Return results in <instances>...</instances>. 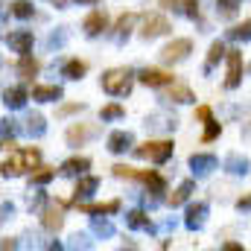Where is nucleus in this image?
I'll use <instances>...</instances> for the list:
<instances>
[{"instance_id": "nucleus-35", "label": "nucleus", "mask_w": 251, "mask_h": 251, "mask_svg": "<svg viewBox=\"0 0 251 251\" xmlns=\"http://www.w3.org/2000/svg\"><path fill=\"white\" fill-rule=\"evenodd\" d=\"M123 114H126V108L120 102H108V105H102V111H100L102 120H120Z\"/></svg>"}, {"instance_id": "nucleus-38", "label": "nucleus", "mask_w": 251, "mask_h": 251, "mask_svg": "<svg viewBox=\"0 0 251 251\" xmlns=\"http://www.w3.org/2000/svg\"><path fill=\"white\" fill-rule=\"evenodd\" d=\"M64 38H67V32H64V26H62L59 32H53V35L47 38V44H50V47H62V44H64Z\"/></svg>"}, {"instance_id": "nucleus-28", "label": "nucleus", "mask_w": 251, "mask_h": 251, "mask_svg": "<svg viewBox=\"0 0 251 251\" xmlns=\"http://www.w3.org/2000/svg\"><path fill=\"white\" fill-rule=\"evenodd\" d=\"M126 225H128V228H140V231H152V222H149V216H146L143 210L126 213Z\"/></svg>"}, {"instance_id": "nucleus-18", "label": "nucleus", "mask_w": 251, "mask_h": 251, "mask_svg": "<svg viewBox=\"0 0 251 251\" xmlns=\"http://www.w3.org/2000/svg\"><path fill=\"white\" fill-rule=\"evenodd\" d=\"M76 204H79V201H76ZM79 210L88 213V216H97V213L105 216V213H117V210H120V201L111 199V201H97V204H79Z\"/></svg>"}, {"instance_id": "nucleus-44", "label": "nucleus", "mask_w": 251, "mask_h": 251, "mask_svg": "<svg viewBox=\"0 0 251 251\" xmlns=\"http://www.w3.org/2000/svg\"><path fill=\"white\" fill-rule=\"evenodd\" d=\"M222 249H225V251H243V246H240V243H225Z\"/></svg>"}, {"instance_id": "nucleus-13", "label": "nucleus", "mask_w": 251, "mask_h": 251, "mask_svg": "<svg viewBox=\"0 0 251 251\" xmlns=\"http://www.w3.org/2000/svg\"><path fill=\"white\" fill-rule=\"evenodd\" d=\"M204 219H207V201H196V204H190L187 207L184 225H187L190 231H199V228L204 225Z\"/></svg>"}, {"instance_id": "nucleus-5", "label": "nucleus", "mask_w": 251, "mask_h": 251, "mask_svg": "<svg viewBox=\"0 0 251 251\" xmlns=\"http://www.w3.org/2000/svg\"><path fill=\"white\" fill-rule=\"evenodd\" d=\"M190 53H193V41H190V38H176V41H170V44L161 50V59L170 62V64H176V62H184Z\"/></svg>"}, {"instance_id": "nucleus-15", "label": "nucleus", "mask_w": 251, "mask_h": 251, "mask_svg": "<svg viewBox=\"0 0 251 251\" xmlns=\"http://www.w3.org/2000/svg\"><path fill=\"white\" fill-rule=\"evenodd\" d=\"M131 146H134V137H131V131H123V128H117V131H111V134H108V152L120 155V152L131 149Z\"/></svg>"}, {"instance_id": "nucleus-39", "label": "nucleus", "mask_w": 251, "mask_h": 251, "mask_svg": "<svg viewBox=\"0 0 251 251\" xmlns=\"http://www.w3.org/2000/svg\"><path fill=\"white\" fill-rule=\"evenodd\" d=\"M82 108H85V102H70V105H62V108H59V114L67 117V114H76V111H82Z\"/></svg>"}, {"instance_id": "nucleus-22", "label": "nucleus", "mask_w": 251, "mask_h": 251, "mask_svg": "<svg viewBox=\"0 0 251 251\" xmlns=\"http://www.w3.org/2000/svg\"><path fill=\"white\" fill-rule=\"evenodd\" d=\"M134 21H137V15H134V12L120 15V21H117V26H114V38H117V41H126V38H128V32L134 29Z\"/></svg>"}, {"instance_id": "nucleus-36", "label": "nucleus", "mask_w": 251, "mask_h": 251, "mask_svg": "<svg viewBox=\"0 0 251 251\" xmlns=\"http://www.w3.org/2000/svg\"><path fill=\"white\" fill-rule=\"evenodd\" d=\"M219 134H222V123L207 120V123H204V134H201V140H204V143H210V140H216Z\"/></svg>"}, {"instance_id": "nucleus-19", "label": "nucleus", "mask_w": 251, "mask_h": 251, "mask_svg": "<svg viewBox=\"0 0 251 251\" xmlns=\"http://www.w3.org/2000/svg\"><path fill=\"white\" fill-rule=\"evenodd\" d=\"M164 9H181L187 18H199V0H161Z\"/></svg>"}, {"instance_id": "nucleus-33", "label": "nucleus", "mask_w": 251, "mask_h": 251, "mask_svg": "<svg viewBox=\"0 0 251 251\" xmlns=\"http://www.w3.org/2000/svg\"><path fill=\"white\" fill-rule=\"evenodd\" d=\"M228 38H234V41H249L251 38V21H243V24L231 26V29H228Z\"/></svg>"}, {"instance_id": "nucleus-16", "label": "nucleus", "mask_w": 251, "mask_h": 251, "mask_svg": "<svg viewBox=\"0 0 251 251\" xmlns=\"http://www.w3.org/2000/svg\"><path fill=\"white\" fill-rule=\"evenodd\" d=\"M100 187V178L97 176H88V173H82L79 176V181H76V190H73V196L76 199H88V196H94Z\"/></svg>"}, {"instance_id": "nucleus-34", "label": "nucleus", "mask_w": 251, "mask_h": 251, "mask_svg": "<svg viewBox=\"0 0 251 251\" xmlns=\"http://www.w3.org/2000/svg\"><path fill=\"white\" fill-rule=\"evenodd\" d=\"M53 178H56V170H50V167H38V170L32 173V178H29V181L41 187V184H50Z\"/></svg>"}, {"instance_id": "nucleus-23", "label": "nucleus", "mask_w": 251, "mask_h": 251, "mask_svg": "<svg viewBox=\"0 0 251 251\" xmlns=\"http://www.w3.org/2000/svg\"><path fill=\"white\" fill-rule=\"evenodd\" d=\"M88 167H91L88 158H79V155H76V158H67L62 164V176H82Z\"/></svg>"}, {"instance_id": "nucleus-43", "label": "nucleus", "mask_w": 251, "mask_h": 251, "mask_svg": "<svg viewBox=\"0 0 251 251\" xmlns=\"http://www.w3.org/2000/svg\"><path fill=\"white\" fill-rule=\"evenodd\" d=\"M237 207H240V210H243V207H251V196H240V199H237Z\"/></svg>"}, {"instance_id": "nucleus-45", "label": "nucleus", "mask_w": 251, "mask_h": 251, "mask_svg": "<svg viewBox=\"0 0 251 251\" xmlns=\"http://www.w3.org/2000/svg\"><path fill=\"white\" fill-rule=\"evenodd\" d=\"M76 3H85V6H94V3H100V0H76Z\"/></svg>"}, {"instance_id": "nucleus-9", "label": "nucleus", "mask_w": 251, "mask_h": 251, "mask_svg": "<svg viewBox=\"0 0 251 251\" xmlns=\"http://www.w3.org/2000/svg\"><path fill=\"white\" fill-rule=\"evenodd\" d=\"M216 167H219V158L210 155V152H193V155H190V170H193L196 176H207V173H213Z\"/></svg>"}, {"instance_id": "nucleus-42", "label": "nucleus", "mask_w": 251, "mask_h": 251, "mask_svg": "<svg viewBox=\"0 0 251 251\" xmlns=\"http://www.w3.org/2000/svg\"><path fill=\"white\" fill-rule=\"evenodd\" d=\"M44 201H47V196H44V193H38V196H35V199L29 201V207H41Z\"/></svg>"}, {"instance_id": "nucleus-12", "label": "nucleus", "mask_w": 251, "mask_h": 251, "mask_svg": "<svg viewBox=\"0 0 251 251\" xmlns=\"http://www.w3.org/2000/svg\"><path fill=\"white\" fill-rule=\"evenodd\" d=\"M97 134V126H91V123H76V126H70L67 128V143L70 146H82L85 140H91Z\"/></svg>"}, {"instance_id": "nucleus-1", "label": "nucleus", "mask_w": 251, "mask_h": 251, "mask_svg": "<svg viewBox=\"0 0 251 251\" xmlns=\"http://www.w3.org/2000/svg\"><path fill=\"white\" fill-rule=\"evenodd\" d=\"M38 161H41V152L35 149V146H29V149H12V155L0 164V176H24L26 170H32V167H38Z\"/></svg>"}, {"instance_id": "nucleus-46", "label": "nucleus", "mask_w": 251, "mask_h": 251, "mask_svg": "<svg viewBox=\"0 0 251 251\" xmlns=\"http://www.w3.org/2000/svg\"><path fill=\"white\" fill-rule=\"evenodd\" d=\"M64 3H67V0H56V6H59V9H62Z\"/></svg>"}, {"instance_id": "nucleus-6", "label": "nucleus", "mask_w": 251, "mask_h": 251, "mask_svg": "<svg viewBox=\"0 0 251 251\" xmlns=\"http://www.w3.org/2000/svg\"><path fill=\"white\" fill-rule=\"evenodd\" d=\"M173 26L164 15H146L143 24H140V38H158V35H167Z\"/></svg>"}, {"instance_id": "nucleus-10", "label": "nucleus", "mask_w": 251, "mask_h": 251, "mask_svg": "<svg viewBox=\"0 0 251 251\" xmlns=\"http://www.w3.org/2000/svg\"><path fill=\"white\" fill-rule=\"evenodd\" d=\"M82 29H85V35H100V32H105L108 29V15L102 12V9H94L85 21H82Z\"/></svg>"}, {"instance_id": "nucleus-26", "label": "nucleus", "mask_w": 251, "mask_h": 251, "mask_svg": "<svg viewBox=\"0 0 251 251\" xmlns=\"http://www.w3.org/2000/svg\"><path fill=\"white\" fill-rule=\"evenodd\" d=\"M225 170H228V173H234V176H246V173L251 170V164H249V158L228 155V158H225Z\"/></svg>"}, {"instance_id": "nucleus-20", "label": "nucleus", "mask_w": 251, "mask_h": 251, "mask_svg": "<svg viewBox=\"0 0 251 251\" xmlns=\"http://www.w3.org/2000/svg\"><path fill=\"white\" fill-rule=\"evenodd\" d=\"M193 190H196V181H181L178 187L170 193V199H167V201H170L173 207H178V204H184L190 196H193Z\"/></svg>"}, {"instance_id": "nucleus-31", "label": "nucleus", "mask_w": 251, "mask_h": 251, "mask_svg": "<svg viewBox=\"0 0 251 251\" xmlns=\"http://www.w3.org/2000/svg\"><path fill=\"white\" fill-rule=\"evenodd\" d=\"M219 59H225V44L222 41H213L210 44V50H207V62H204V70H213Z\"/></svg>"}, {"instance_id": "nucleus-27", "label": "nucleus", "mask_w": 251, "mask_h": 251, "mask_svg": "<svg viewBox=\"0 0 251 251\" xmlns=\"http://www.w3.org/2000/svg\"><path fill=\"white\" fill-rule=\"evenodd\" d=\"M167 100H173V102L184 105V102H193L196 97H193V91H190L187 85H173V88L167 91Z\"/></svg>"}, {"instance_id": "nucleus-25", "label": "nucleus", "mask_w": 251, "mask_h": 251, "mask_svg": "<svg viewBox=\"0 0 251 251\" xmlns=\"http://www.w3.org/2000/svg\"><path fill=\"white\" fill-rule=\"evenodd\" d=\"M38 70H41V64H38V59H32L29 53L26 56H21V62H18V73L29 82L32 76H38Z\"/></svg>"}, {"instance_id": "nucleus-11", "label": "nucleus", "mask_w": 251, "mask_h": 251, "mask_svg": "<svg viewBox=\"0 0 251 251\" xmlns=\"http://www.w3.org/2000/svg\"><path fill=\"white\" fill-rule=\"evenodd\" d=\"M41 225L47 228V231H59L64 225V207L56 201V204H47L44 210H41Z\"/></svg>"}, {"instance_id": "nucleus-7", "label": "nucleus", "mask_w": 251, "mask_h": 251, "mask_svg": "<svg viewBox=\"0 0 251 251\" xmlns=\"http://www.w3.org/2000/svg\"><path fill=\"white\" fill-rule=\"evenodd\" d=\"M32 32L29 29H15V32H9L6 35V44H9V50L12 53H18V56H26V53H32Z\"/></svg>"}, {"instance_id": "nucleus-4", "label": "nucleus", "mask_w": 251, "mask_h": 251, "mask_svg": "<svg viewBox=\"0 0 251 251\" xmlns=\"http://www.w3.org/2000/svg\"><path fill=\"white\" fill-rule=\"evenodd\" d=\"M225 59H228L225 88L234 91V88H240V82H243V53H240V50H225Z\"/></svg>"}, {"instance_id": "nucleus-29", "label": "nucleus", "mask_w": 251, "mask_h": 251, "mask_svg": "<svg viewBox=\"0 0 251 251\" xmlns=\"http://www.w3.org/2000/svg\"><path fill=\"white\" fill-rule=\"evenodd\" d=\"M240 6H243V0H216V15L225 18V21H231L240 12Z\"/></svg>"}, {"instance_id": "nucleus-30", "label": "nucleus", "mask_w": 251, "mask_h": 251, "mask_svg": "<svg viewBox=\"0 0 251 251\" xmlns=\"http://www.w3.org/2000/svg\"><path fill=\"white\" fill-rule=\"evenodd\" d=\"M91 231H94L97 237H114V225H111V219H100V213L91 216Z\"/></svg>"}, {"instance_id": "nucleus-2", "label": "nucleus", "mask_w": 251, "mask_h": 251, "mask_svg": "<svg viewBox=\"0 0 251 251\" xmlns=\"http://www.w3.org/2000/svg\"><path fill=\"white\" fill-rule=\"evenodd\" d=\"M100 85H102V91L111 94V97H126V94L131 91V85H134V73H131L128 67H111V70L102 73Z\"/></svg>"}, {"instance_id": "nucleus-40", "label": "nucleus", "mask_w": 251, "mask_h": 251, "mask_svg": "<svg viewBox=\"0 0 251 251\" xmlns=\"http://www.w3.org/2000/svg\"><path fill=\"white\" fill-rule=\"evenodd\" d=\"M196 117H199L201 123H207V120H213V111H210L207 105H199V108H196Z\"/></svg>"}, {"instance_id": "nucleus-3", "label": "nucleus", "mask_w": 251, "mask_h": 251, "mask_svg": "<svg viewBox=\"0 0 251 251\" xmlns=\"http://www.w3.org/2000/svg\"><path fill=\"white\" fill-rule=\"evenodd\" d=\"M176 152V143L173 140H146L140 146H134V155L137 158H149L152 164H167Z\"/></svg>"}, {"instance_id": "nucleus-24", "label": "nucleus", "mask_w": 251, "mask_h": 251, "mask_svg": "<svg viewBox=\"0 0 251 251\" xmlns=\"http://www.w3.org/2000/svg\"><path fill=\"white\" fill-rule=\"evenodd\" d=\"M85 73H88V64L82 62V59H70V62H64V67H62V76L64 79H73V82L82 79Z\"/></svg>"}, {"instance_id": "nucleus-32", "label": "nucleus", "mask_w": 251, "mask_h": 251, "mask_svg": "<svg viewBox=\"0 0 251 251\" xmlns=\"http://www.w3.org/2000/svg\"><path fill=\"white\" fill-rule=\"evenodd\" d=\"M32 12H35V6H32L29 0H15V3H12V15H15V18H21V21L32 18Z\"/></svg>"}, {"instance_id": "nucleus-37", "label": "nucleus", "mask_w": 251, "mask_h": 251, "mask_svg": "<svg viewBox=\"0 0 251 251\" xmlns=\"http://www.w3.org/2000/svg\"><path fill=\"white\" fill-rule=\"evenodd\" d=\"M15 131H18V123H15V120H0V140L12 137Z\"/></svg>"}, {"instance_id": "nucleus-17", "label": "nucleus", "mask_w": 251, "mask_h": 251, "mask_svg": "<svg viewBox=\"0 0 251 251\" xmlns=\"http://www.w3.org/2000/svg\"><path fill=\"white\" fill-rule=\"evenodd\" d=\"M62 97H64V91L59 85H35L32 88V100H38V102H56Z\"/></svg>"}, {"instance_id": "nucleus-14", "label": "nucleus", "mask_w": 251, "mask_h": 251, "mask_svg": "<svg viewBox=\"0 0 251 251\" xmlns=\"http://www.w3.org/2000/svg\"><path fill=\"white\" fill-rule=\"evenodd\" d=\"M26 100H29V91H26L24 85H12V88L3 91V102H6V108H24Z\"/></svg>"}, {"instance_id": "nucleus-8", "label": "nucleus", "mask_w": 251, "mask_h": 251, "mask_svg": "<svg viewBox=\"0 0 251 251\" xmlns=\"http://www.w3.org/2000/svg\"><path fill=\"white\" fill-rule=\"evenodd\" d=\"M137 79L143 85H149V88H164V85H173L176 82V76L170 70H161V67H146V70H140Z\"/></svg>"}, {"instance_id": "nucleus-41", "label": "nucleus", "mask_w": 251, "mask_h": 251, "mask_svg": "<svg viewBox=\"0 0 251 251\" xmlns=\"http://www.w3.org/2000/svg\"><path fill=\"white\" fill-rule=\"evenodd\" d=\"M12 210H15V204H12V201H3V204H0V225L12 216Z\"/></svg>"}, {"instance_id": "nucleus-21", "label": "nucleus", "mask_w": 251, "mask_h": 251, "mask_svg": "<svg viewBox=\"0 0 251 251\" xmlns=\"http://www.w3.org/2000/svg\"><path fill=\"white\" fill-rule=\"evenodd\" d=\"M24 123H26V126H24V131H26L29 137H41V134L47 131V120H44V117H41L38 111H32V114H29V117H26Z\"/></svg>"}]
</instances>
